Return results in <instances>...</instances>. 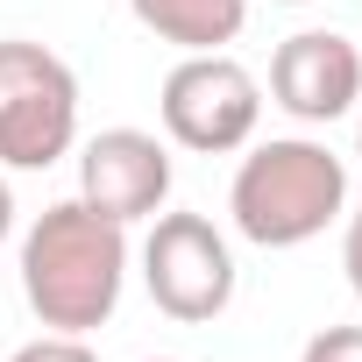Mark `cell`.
I'll return each instance as SVG.
<instances>
[{
	"label": "cell",
	"instance_id": "obj_1",
	"mask_svg": "<svg viewBox=\"0 0 362 362\" xmlns=\"http://www.w3.org/2000/svg\"><path fill=\"white\" fill-rule=\"evenodd\" d=\"M128 284V228L86 199H57L22 235V298L50 334H93Z\"/></svg>",
	"mask_w": 362,
	"mask_h": 362
},
{
	"label": "cell",
	"instance_id": "obj_2",
	"mask_svg": "<svg viewBox=\"0 0 362 362\" xmlns=\"http://www.w3.org/2000/svg\"><path fill=\"white\" fill-rule=\"evenodd\" d=\"M235 235L256 249H298L348 214V163L313 135H270L242 156L228 185Z\"/></svg>",
	"mask_w": 362,
	"mask_h": 362
},
{
	"label": "cell",
	"instance_id": "obj_3",
	"mask_svg": "<svg viewBox=\"0 0 362 362\" xmlns=\"http://www.w3.org/2000/svg\"><path fill=\"white\" fill-rule=\"evenodd\" d=\"M78 142V71L29 43L0 36V163L8 170H50Z\"/></svg>",
	"mask_w": 362,
	"mask_h": 362
},
{
	"label": "cell",
	"instance_id": "obj_4",
	"mask_svg": "<svg viewBox=\"0 0 362 362\" xmlns=\"http://www.w3.org/2000/svg\"><path fill=\"white\" fill-rule=\"evenodd\" d=\"M156 114H163V135L192 156H235L256 142V121H263V78L228 57V50H192L177 57L163 93H156Z\"/></svg>",
	"mask_w": 362,
	"mask_h": 362
},
{
	"label": "cell",
	"instance_id": "obj_5",
	"mask_svg": "<svg viewBox=\"0 0 362 362\" xmlns=\"http://www.w3.org/2000/svg\"><path fill=\"white\" fill-rule=\"evenodd\" d=\"M142 284L156 313L206 327L235 305V249L206 214H156L142 242Z\"/></svg>",
	"mask_w": 362,
	"mask_h": 362
},
{
	"label": "cell",
	"instance_id": "obj_6",
	"mask_svg": "<svg viewBox=\"0 0 362 362\" xmlns=\"http://www.w3.org/2000/svg\"><path fill=\"white\" fill-rule=\"evenodd\" d=\"M170 142L149 135V128H100L86 149H78V199L100 206L107 221L135 228V221H156L163 199H170Z\"/></svg>",
	"mask_w": 362,
	"mask_h": 362
},
{
	"label": "cell",
	"instance_id": "obj_7",
	"mask_svg": "<svg viewBox=\"0 0 362 362\" xmlns=\"http://www.w3.org/2000/svg\"><path fill=\"white\" fill-rule=\"evenodd\" d=\"M270 100L298 121V128H327L341 114H355L362 100V50L334 29H298L277 43L270 57Z\"/></svg>",
	"mask_w": 362,
	"mask_h": 362
},
{
	"label": "cell",
	"instance_id": "obj_8",
	"mask_svg": "<svg viewBox=\"0 0 362 362\" xmlns=\"http://www.w3.org/2000/svg\"><path fill=\"white\" fill-rule=\"evenodd\" d=\"M128 15L170 50H228L249 29V0H128Z\"/></svg>",
	"mask_w": 362,
	"mask_h": 362
},
{
	"label": "cell",
	"instance_id": "obj_9",
	"mask_svg": "<svg viewBox=\"0 0 362 362\" xmlns=\"http://www.w3.org/2000/svg\"><path fill=\"white\" fill-rule=\"evenodd\" d=\"M8 362H100V355L86 348V334H36V341H22Z\"/></svg>",
	"mask_w": 362,
	"mask_h": 362
},
{
	"label": "cell",
	"instance_id": "obj_10",
	"mask_svg": "<svg viewBox=\"0 0 362 362\" xmlns=\"http://www.w3.org/2000/svg\"><path fill=\"white\" fill-rule=\"evenodd\" d=\"M298 362H362V327H320L298 348Z\"/></svg>",
	"mask_w": 362,
	"mask_h": 362
},
{
	"label": "cell",
	"instance_id": "obj_11",
	"mask_svg": "<svg viewBox=\"0 0 362 362\" xmlns=\"http://www.w3.org/2000/svg\"><path fill=\"white\" fill-rule=\"evenodd\" d=\"M341 270H348V284H355V298H362V214H348V235H341Z\"/></svg>",
	"mask_w": 362,
	"mask_h": 362
},
{
	"label": "cell",
	"instance_id": "obj_12",
	"mask_svg": "<svg viewBox=\"0 0 362 362\" xmlns=\"http://www.w3.org/2000/svg\"><path fill=\"white\" fill-rule=\"evenodd\" d=\"M15 235V192H8V177H0V242Z\"/></svg>",
	"mask_w": 362,
	"mask_h": 362
},
{
	"label": "cell",
	"instance_id": "obj_13",
	"mask_svg": "<svg viewBox=\"0 0 362 362\" xmlns=\"http://www.w3.org/2000/svg\"><path fill=\"white\" fill-rule=\"evenodd\" d=\"M355 163H362V128H355Z\"/></svg>",
	"mask_w": 362,
	"mask_h": 362
},
{
	"label": "cell",
	"instance_id": "obj_14",
	"mask_svg": "<svg viewBox=\"0 0 362 362\" xmlns=\"http://www.w3.org/2000/svg\"><path fill=\"white\" fill-rule=\"evenodd\" d=\"M142 362H170V355H142Z\"/></svg>",
	"mask_w": 362,
	"mask_h": 362
},
{
	"label": "cell",
	"instance_id": "obj_15",
	"mask_svg": "<svg viewBox=\"0 0 362 362\" xmlns=\"http://www.w3.org/2000/svg\"><path fill=\"white\" fill-rule=\"evenodd\" d=\"M284 8H305V0H284Z\"/></svg>",
	"mask_w": 362,
	"mask_h": 362
}]
</instances>
